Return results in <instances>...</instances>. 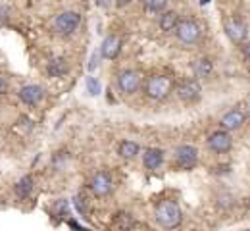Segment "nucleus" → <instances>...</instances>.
<instances>
[{
  "label": "nucleus",
  "instance_id": "25",
  "mask_svg": "<svg viewBox=\"0 0 250 231\" xmlns=\"http://www.w3.org/2000/svg\"><path fill=\"white\" fill-rule=\"evenodd\" d=\"M98 60H100V56L94 52L93 56H91V64H89V69H91V71H94V69L98 67Z\"/></svg>",
  "mask_w": 250,
  "mask_h": 231
},
{
  "label": "nucleus",
  "instance_id": "26",
  "mask_svg": "<svg viewBox=\"0 0 250 231\" xmlns=\"http://www.w3.org/2000/svg\"><path fill=\"white\" fill-rule=\"evenodd\" d=\"M6 91H8V81L0 75V95H6Z\"/></svg>",
  "mask_w": 250,
  "mask_h": 231
},
{
  "label": "nucleus",
  "instance_id": "2",
  "mask_svg": "<svg viewBox=\"0 0 250 231\" xmlns=\"http://www.w3.org/2000/svg\"><path fill=\"white\" fill-rule=\"evenodd\" d=\"M171 91H173V79L167 75H152L146 79L145 93L148 99L164 100L171 95Z\"/></svg>",
  "mask_w": 250,
  "mask_h": 231
},
{
  "label": "nucleus",
  "instance_id": "22",
  "mask_svg": "<svg viewBox=\"0 0 250 231\" xmlns=\"http://www.w3.org/2000/svg\"><path fill=\"white\" fill-rule=\"evenodd\" d=\"M87 91H89V95H93V97H96V95L100 93V83H98L94 77H87Z\"/></svg>",
  "mask_w": 250,
  "mask_h": 231
},
{
  "label": "nucleus",
  "instance_id": "18",
  "mask_svg": "<svg viewBox=\"0 0 250 231\" xmlns=\"http://www.w3.org/2000/svg\"><path fill=\"white\" fill-rule=\"evenodd\" d=\"M133 224H135V220H133V216L127 214V212H120V214H116V218H114V230L116 231H127Z\"/></svg>",
  "mask_w": 250,
  "mask_h": 231
},
{
  "label": "nucleus",
  "instance_id": "5",
  "mask_svg": "<svg viewBox=\"0 0 250 231\" xmlns=\"http://www.w3.org/2000/svg\"><path fill=\"white\" fill-rule=\"evenodd\" d=\"M173 160L181 169H190L198 162V150L194 147H190V145H181V147L175 148Z\"/></svg>",
  "mask_w": 250,
  "mask_h": 231
},
{
  "label": "nucleus",
  "instance_id": "17",
  "mask_svg": "<svg viewBox=\"0 0 250 231\" xmlns=\"http://www.w3.org/2000/svg\"><path fill=\"white\" fill-rule=\"evenodd\" d=\"M31 191H33V177L31 175L21 177V179L18 181V185H16V195L20 198H27L31 195Z\"/></svg>",
  "mask_w": 250,
  "mask_h": 231
},
{
  "label": "nucleus",
  "instance_id": "21",
  "mask_svg": "<svg viewBox=\"0 0 250 231\" xmlns=\"http://www.w3.org/2000/svg\"><path fill=\"white\" fill-rule=\"evenodd\" d=\"M167 6V0H145V10L148 14H162Z\"/></svg>",
  "mask_w": 250,
  "mask_h": 231
},
{
  "label": "nucleus",
  "instance_id": "11",
  "mask_svg": "<svg viewBox=\"0 0 250 231\" xmlns=\"http://www.w3.org/2000/svg\"><path fill=\"white\" fill-rule=\"evenodd\" d=\"M18 97H20L21 102L35 106V104H39V102L42 100V97H44V89L39 87V85H25V87L20 89Z\"/></svg>",
  "mask_w": 250,
  "mask_h": 231
},
{
  "label": "nucleus",
  "instance_id": "28",
  "mask_svg": "<svg viewBox=\"0 0 250 231\" xmlns=\"http://www.w3.org/2000/svg\"><path fill=\"white\" fill-rule=\"evenodd\" d=\"M129 2H131V0H116V6H118V8H124Z\"/></svg>",
  "mask_w": 250,
  "mask_h": 231
},
{
  "label": "nucleus",
  "instance_id": "1",
  "mask_svg": "<svg viewBox=\"0 0 250 231\" xmlns=\"http://www.w3.org/2000/svg\"><path fill=\"white\" fill-rule=\"evenodd\" d=\"M156 224L164 230H173L181 224V208L175 200H164L156 208Z\"/></svg>",
  "mask_w": 250,
  "mask_h": 231
},
{
  "label": "nucleus",
  "instance_id": "8",
  "mask_svg": "<svg viewBox=\"0 0 250 231\" xmlns=\"http://www.w3.org/2000/svg\"><path fill=\"white\" fill-rule=\"evenodd\" d=\"M208 147H210V150L216 152V154H225V152L231 150V147H233V139H231L229 133L221 129V131H216L210 135V139H208Z\"/></svg>",
  "mask_w": 250,
  "mask_h": 231
},
{
  "label": "nucleus",
  "instance_id": "31",
  "mask_svg": "<svg viewBox=\"0 0 250 231\" xmlns=\"http://www.w3.org/2000/svg\"><path fill=\"white\" fill-rule=\"evenodd\" d=\"M245 231H249V230H245Z\"/></svg>",
  "mask_w": 250,
  "mask_h": 231
},
{
  "label": "nucleus",
  "instance_id": "4",
  "mask_svg": "<svg viewBox=\"0 0 250 231\" xmlns=\"http://www.w3.org/2000/svg\"><path fill=\"white\" fill-rule=\"evenodd\" d=\"M81 23V16L77 12H62L54 20V29L60 35H71Z\"/></svg>",
  "mask_w": 250,
  "mask_h": 231
},
{
  "label": "nucleus",
  "instance_id": "30",
  "mask_svg": "<svg viewBox=\"0 0 250 231\" xmlns=\"http://www.w3.org/2000/svg\"><path fill=\"white\" fill-rule=\"evenodd\" d=\"M208 2H210V0H200V4H202V6H204V4H208Z\"/></svg>",
  "mask_w": 250,
  "mask_h": 231
},
{
  "label": "nucleus",
  "instance_id": "12",
  "mask_svg": "<svg viewBox=\"0 0 250 231\" xmlns=\"http://www.w3.org/2000/svg\"><path fill=\"white\" fill-rule=\"evenodd\" d=\"M245 124V114L241 110H229L223 118H221V127L223 131H237L241 129Z\"/></svg>",
  "mask_w": 250,
  "mask_h": 231
},
{
  "label": "nucleus",
  "instance_id": "13",
  "mask_svg": "<svg viewBox=\"0 0 250 231\" xmlns=\"http://www.w3.org/2000/svg\"><path fill=\"white\" fill-rule=\"evenodd\" d=\"M120 48H122L120 39H118L116 35H110V37L104 39V42H102V46H100V54H102L104 58L112 60V58H116V56L120 54Z\"/></svg>",
  "mask_w": 250,
  "mask_h": 231
},
{
  "label": "nucleus",
  "instance_id": "29",
  "mask_svg": "<svg viewBox=\"0 0 250 231\" xmlns=\"http://www.w3.org/2000/svg\"><path fill=\"white\" fill-rule=\"evenodd\" d=\"M96 4H98V6H106V4H108V0H96Z\"/></svg>",
  "mask_w": 250,
  "mask_h": 231
},
{
  "label": "nucleus",
  "instance_id": "20",
  "mask_svg": "<svg viewBox=\"0 0 250 231\" xmlns=\"http://www.w3.org/2000/svg\"><path fill=\"white\" fill-rule=\"evenodd\" d=\"M212 69H214L212 62H210L208 58H202V60H198V62L194 64V75H196V77H208V75L212 73Z\"/></svg>",
  "mask_w": 250,
  "mask_h": 231
},
{
  "label": "nucleus",
  "instance_id": "9",
  "mask_svg": "<svg viewBox=\"0 0 250 231\" xmlns=\"http://www.w3.org/2000/svg\"><path fill=\"white\" fill-rule=\"evenodd\" d=\"M91 189L96 197H108L114 189V181L106 171H98L91 179Z\"/></svg>",
  "mask_w": 250,
  "mask_h": 231
},
{
  "label": "nucleus",
  "instance_id": "15",
  "mask_svg": "<svg viewBox=\"0 0 250 231\" xmlns=\"http://www.w3.org/2000/svg\"><path fill=\"white\" fill-rule=\"evenodd\" d=\"M179 14L177 12H164L162 16H160V29L162 31H166V33H171L175 27H177V23H179Z\"/></svg>",
  "mask_w": 250,
  "mask_h": 231
},
{
  "label": "nucleus",
  "instance_id": "3",
  "mask_svg": "<svg viewBox=\"0 0 250 231\" xmlns=\"http://www.w3.org/2000/svg\"><path fill=\"white\" fill-rule=\"evenodd\" d=\"M173 31H175V37L179 39V42H183L187 46L196 44L202 37V29L194 20H179V23Z\"/></svg>",
  "mask_w": 250,
  "mask_h": 231
},
{
  "label": "nucleus",
  "instance_id": "23",
  "mask_svg": "<svg viewBox=\"0 0 250 231\" xmlns=\"http://www.w3.org/2000/svg\"><path fill=\"white\" fill-rule=\"evenodd\" d=\"M75 210L81 214V216H87V202H85V198L83 197H75Z\"/></svg>",
  "mask_w": 250,
  "mask_h": 231
},
{
  "label": "nucleus",
  "instance_id": "27",
  "mask_svg": "<svg viewBox=\"0 0 250 231\" xmlns=\"http://www.w3.org/2000/svg\"><path fill=\"white\" fill-rule=\"evenodd\" d=\"M127 231H146V228L145 226H139V224H133Z\"/></svg>",
  "mask_w": 250,
  "mask_h": 231
},
{
  "label": "nucleus",
  "instance_id": "7",
  "mask_svg": "<svg viewBox=\"0 0 250 231\" xmlns=\"http://www.w3.org/2000/svg\"><path fill=\"white\" fill-rule=\"evenodd\" d=\"M177 97L187 102V104H192L196 100H200L202 97V89H200V83L196 79H187L183 83L177 85Z\"/></svg>",
  "mask_w": 250,
  "mask_h": 231
},
{
  "label": "nucleus",
  "instance_id": "6",
  "mask_svg": "<svg viewBox=\"0 0 250 231\" xmlns=\"http://www.w3.org/2000/svg\"><path fill=\"white\" fill-rule=\"evenodd\" d=\"M118 87L124 95H135L141 87V75L135 69H125L118 75Z\"/></svg>",
  "mask_w": 250,
  "mask_h": 231
},
{
  "label": "nucleus",
  "instance_id": "16",
  "mask_svg": "<svg viewBox=\"0 0 250 231\" xmlns=\"http://www.w3.org/2000/svg\"><path fill=\"white\" fill-rule=\"evenodd\" d=\"M67 73V64L63 58H52L48 62V75L50 77H62Z\"/></svg>",
  "mask_w": 250,
  "mask_h": 231
},
{
  "label": "nucleus",
  "instance_id": "14",
  "mask_svg": "<svg viewBox=\"0 0 250 231\" xmlns=\"http://www.w3.org/2000/svg\"><path fill=\"white\" fill-rule=\"evenodd\" d=\"M164 162V150L160 148H146L143 152V164L148 169H158Z\"/></svg>",
  "mask_w": 250,
  "mask_h": 231
},
{
  "label": "nucleus",
  "instance_id": "24",
  "mask_svg": "<svg viewBox=\"0 0 250 231\" xmlns=\"http://www.w3.org/2000/svg\"><path fill=\"white\" fill-rule=\"evenodd\" d=\"M56 210H58L60 216H67V202L65 200H58L56 202Z\"/></svg>",
  "mask_w": 250,
  "mask_h": 231
},
{
  "label": "nucleus",
  "instance_id": "19",
  "mask_svg": "<svg viewBox=\"0 0 250 231\" xmlns=\"http://www.w3.org/2000/svg\"><path fill=\"white\" fill-rule=\"evenodd\" d=\"M137 154H139V145H137V143H133V141H124V143L120 145V156H122V158L131 160V158H135Z\"/></svg>",
  "mask_w": 250,
  "mask_h": 231
},
{
  "label": "nucleus",
  "instance_id": "10",
  "mask_svg": "<svg viewBox=\"0 0 250 231\" xmlns=\"http://www.w3.org/2000/svg\"><path fill=\"white\" fill-rule=\"evenodd\" d=\"M225 33L235 44H243L247 39V25L241 20H229L225 23Z\"/></svg>",
  "mask_w": 250,
  "mask_h": 231
}]
</instances>
